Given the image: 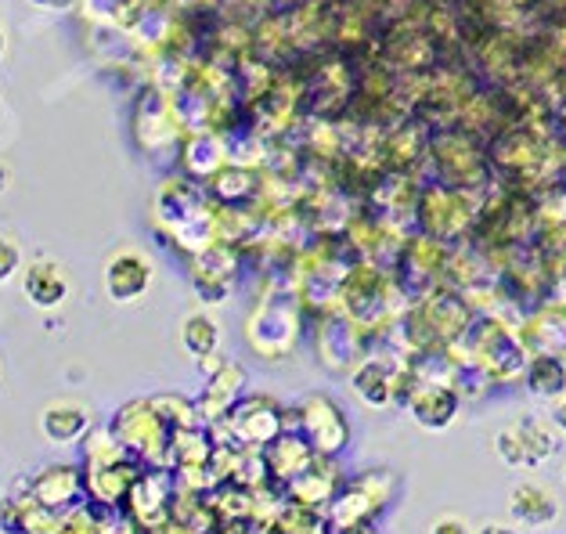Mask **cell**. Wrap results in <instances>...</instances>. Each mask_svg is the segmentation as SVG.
<instances>
[{"instance_id": "obj_10", "label": "cell", "mask_w": 566, "mask_h": 534, "mask_svg": "<svg viewBox=\"0 0 566 534\" xmlns=\"http://www.w3.org/2000/svg\"><path fill=\"white\" fill-rule=\"evenodd\" d=\"M556 419H559V427L566 430V397H563V401H559V408H556Z\"/></svg>"}, {"instance_id": "obj_4", "label": "cell", "mask_w": 566, "mask_h": 534, "mask_svg": "<svg viewBox=\"0 0 566 534\" xmlns=\"http://www.w3.org/2000/svg\"><path fill=\"white\" fill-rule=\"evenodd\" d=\"M513 513L523 520V524H548V520H556L559 505L552 499L548 488H537V484H523L513 491Z\"/></svg>"}, {"instance_id": "obj_11", "label": "cell", "mask_w": 566, "mask_h": 534, "mask_svg": "<svg viewBox=\"0 0 566 534\" xmlns=\"http://www.w3.org/2000/svg\"><path fill=\"white\" fill-rule=\"evenodd\" d=\"M0 54H4V30H0Z\"/></svg>"}, {"instance_id": "obj_7", "label": "cell", "mask_w": 566, "mask_h": 534, "mask_svg": "<svg viewBox=\"0 0 566 534\" xmlns=\"http://www.w3.org/2000/svg\"><path fill=\"white\" fill-rule=\"evenodd\" d=\"M531 390L556 397L559 390H566V368L556 358H537L531 365Z\"/></svg>"}, {"instance_id": "obj_2", "label": "cell", "mask_w": 566, "mask_h": 534, "mask_svg": "<svg viewBox=\"0 0 566 534\" xmlns=\"http://www.w3.org/2000/svg\"><path fill=\"white\" fill-rule=\"evenodd\" d=\"M22 293L33 300L36 307H59L62 300L69 296V279H65V271L62 264H54V260H30L22 271Z\"/></svg>"}, {"instance_id": "obj_8", "label": "cell", "mask_w": 566, "mask_h": 534, "mask_svg": "<svg viewBox=\"0 0 566 534\" xmlns=\"http://www.w3.org/2000/svg\"><path fill=\"white\" fill-rule=\"evenodd\" d=\"M217 325L206 318V314H196V318L185 322V347L196 354V358H206L217 347Z\"/></svg>"}, {"instance_id": "obj_3", "label": "cell", "mask_w": 566, "mask_h": 534, "mask_svg": "<svg viewBox=\"0 0 566 534\" xmlns=\"http://www.w3.org/2000/svg\"><path fill=\"white\" fill-rule=\"evenodd\" d=\"M87 427H91L87 408L76 405V401H54V405L44 408V416H40V430H44V437L54 444L76 441V437L84 433Z\"/></svg>"}, {"instance_id": "obj_6", "label": "cell", "mask_w": 566, "mask_h": 534, "mask_svg": "<svg viewBox=\"0 0 566 534\" xmlns=\"http://www.w3.org/2000/svg\"><path fill=\"white\" fill-rule=\"evenodd\" d=\"M520 437H523V451H527V465H537L556 451V437H552V430L542 427V422H534V419L520 422Z\"/></svg>"}, {"instance_id": "obj_9", "label": "cell", "mask_w": 566, "mask_h": 534, "mask_svg": "<svg viewBox=\"0 0 566 534\" xmlns=\"http://www.w3.org/2000/svg\"><path fill=\"white\" fill-rule=\"evenodd\" d=\"M19 271V245L11 239H0V285Z\"/></svg>"}, {"instance_id": "obj_1", "label": "cell", "mask_w": 566, "mask_h": 534, "mask_svg": "<svg viewBox=\"0 0 566 534\" xmlns=\"http://www.w3.org/2000/svg\"><path fill=\"white\" fill-rule=\"evenodd\" d=\"M151 285V264L142 253H116L105 268V290L116 304H130Z\"/></svg>"}, {"instance_id": "obj_5", "label": "cell", "mask_w": 566, "mask_h": 534, "mask_svg": "<svg viewBox=\"0 0 566 534\" xmlns=\"http://www.w3.org/2000/svg\"><path fill=\"white\" fill-rule=\"evenodd\" d=\"M416 416L422 427H430V430H440V427H448L451 416H454V408H459V401H454V394L444 390V387H430V390H422L416 397Z\"/></svg>"}]
</instances>
